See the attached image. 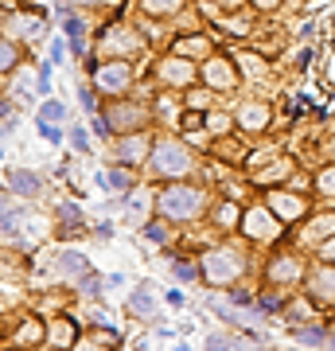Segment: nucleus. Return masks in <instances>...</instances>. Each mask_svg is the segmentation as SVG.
<instances>
[{"mask_svg": "<svg viewBox=\"0 0 335 351\" xmlns=\"http://www.w3.org/2000/svg\"><path fill=\"white\" fill-rule=\"evenodd\" d=\"M203 207H207V199H203V191L199 188H168L160 191V215L164 219H195V215H203Z\"/></svg>", "mask_w": 335, "mask_h": 351, "instance_id": "obj_1", "label": "nucleus"}, {"mask_svg": "<svg viewBox=\"0 0 335 351\" xmlns=\"http://www.w3.org/2000/svg\"><path fill=\"white\" fill-rule=\"evenodd\" d=\"M242 274V258H234L230 250H214L203 258V277L211 281V285H226V281H234Z\"/></svg>", "mask_w": 335, "mask_h": 351, "instance_id": "obj_2", "label": "nucleus"}, {"mask_svg": "<svg viewBox=\"0 0 335 351\" xmlns=\"http://www.w3.org/2000/svg\"><path fill=\"white\" fill-rule=\"evenodd\" d=\"M156 172L160 176H184L187 168H191V156H187L184 145H172V141H164V145H156Z\"/></svg>", "mask_w": 335, "mask_h": 351, "instance_id": "obj_3", "label": "nucleus"}, {"mask_svg": "<svg viewBox=\"0 0 335 351\" xmlns=\"http://www.w3.org/2000/svg\"><path fill=\"white\" fill-rule=\"evenodd\" d=\"M242 230H246L249 239H277V219L273 211H265V207H258V211H249L246 215V223H242Z\"/></svg>", "mask_w": 335, "mask_h": 351, "instance_id": "obj_4", "label": "nucleus"}, {"mask_svg": "<svg viewBox=\"0 0 335 351\" xmlns=\"http://www.w3.org/2000/svg\"><path fill=\"white\" fill-rule=\"evenodd\" d=\"M98 86L101 90H125L129 86V66L125 63H110L98 71Z\"/></svg>", "mask_w": 335, "mask_h": 351, "instance_id": "obj_5", "label": "nucleus"}, {"mask_svg": "<svg viewBox=\"0 0 335 351\" xmlns=\"http://www.w3.org/2000/svg\"><path fill=\"white\" fill-rule=\"evenodd\" d=\"M203 75H207L211 86H234V66L223 63V59H211V63L203 66Z\"/></svg>", "mask_w": 335, "mask_h": 351, "instance_id": "obj_6", "label": "nucleus"}, {"mask_svg": "<svg viewBox=\"0 0 335 351\" xmlns=\"http://www.w3.org/2000/svg\"><path fill=\"white\" fill-rule=\"evenodd\" d=\"M145 121V113L137 110V106H113L110 110V125L113 129H133V125H140Z\"/></svg>", "mask_w": 335, "mask_h": 351, "instance_id": "obj_7", "label": "nucleus"}, {"mask_svg": "<svg viewBox=\"0 0 335 351\" xmlns=\"http://www.w3.org/2000/svg\"><path fill=\"white\" fill-rule=\"evenodd\" d=\"M300 277V262L297 258H285V262L269 265V281H297Z\"/></svg>", "mask_w": 335, "mask_h": 351, "instance_id": "obj_8", "label": "nucleus"}, {"mask_svg": "<svg viewBox=\"0 0 335 351\" xmlns=\"http://www.w3.org/2000/svg\"><path fill=\"white\" fill-rule=\"evenodd\" d=\"M121 160L125 164H137L140 156H145V152H149V145H145V137H129V141H121Z\"/></svg>", "mask_w": 335, "mask_h": 351, "instance_id": "obj_9", "label": "nucleus"}, {"mask_svg": "<svg viewBox=\"0 0 335 351\" xmlns=\"http://www.w3.org/2000/svg\"><path fill=\"white\" fill-rule=\"evenodd\" d=\"M191 75H195V71H191L184 59H164V78H168V82H187Z\"/></svg>", "mask_w": 335, "mask_h": 351, "instance_id": "obj_10", "label": "nucleus"}, {"mask_svg": "<svg viewBox=\"0 0 335 351\" xmlns=\"http://www.w3.org/2000/svg\"><path fill=\"white\" fill-rule=\"evenodd\" d=\"M265 121H269V110H265V106H246V110H242V125L246 129H261Z\"/></svg>", "mask_w": 335, "mask_h": 351, "instance_id": "obj_11", "label": "nucleus"}, {"mask_svg": "<svg viewBox=\"0 0 335 351\" xmlns=\"http://www.w3.org/2000/svg\"><path fill=\"white\" fill-rule=\"evenodd\" d=\"M273 207H277L281 215H288V219H297V215L304 211V203L293 199V195H273Z\"/></svg>", "mask_w": 335, "mask_h": 351, "instance_id": "obj_12", "label": "nucleus"}, {"mask_svg": "<svg viewBox=\"0 0 335 351\" xmlns=\"http://www.w3.org/2000/svg\"><path fill=\"white\" fill-rule=\"evenodd\" d=\"M12 188H20L24 195H36V188H39V180L32 172H12Z\"/></svg>", "mask_w": 335, "mask_h": 351, "instance_id": "obj_13", "label": "nucleus"}, {"mask_svg": "<svg viewBox=\"0 0 335 351\" xmlns=\"http://www.w3.org/2000/svg\"><path fill=\"white\" fill-rule=\"evenodd\" d=\"M59 219H62V226H66V230H75V226H82V211H75L71 203H62V207H59Z\"/></svg>", "mask_w": 335, "mask_h": 351, "instance_id": "obj_14", "label": "nucleus"}, {"mask_svg": "<svg viewBox=\"0 0 335 351\" xmlns=\"http://www.w3.org/2000/svg\"><path fill=\"white\" fill-rule=\"evenodd\" d=\"M145 8H149L152 16H164V12H175L179 0H145Z\"/></svg>", "mask_w": 335, "mask_h": 351, "instance_id": "obj_15", "label": "nucleus"}, {"mask_svg": "<svg viewBox=\"0 0 335 351\" xmlns=\"http://www.w3.org/2000/svg\"><path fill=\"white\" fill-rule=\"evenodd\" d=\"M316 285H320V289H316L320 297H335V274H323L320 281H316Z\"/></svg>", "mask_w": 335, "mask_h": 351, "instance_id": "obj_16", "label": "nucleus"}, {"mask_svg": "<svg viewBox=\"0 0 335 351\" xmlns=\"http://www.w3.org/2000/svg\"><path fill=\"white\" fill-rule=\"evenodd\" d=\"M62 269H66V274H82L86 265H82V258H75V254H62Z\"/></svg>", "mask_w": 335, "mask_h": 351, "instance_id": "obj_17", "label": "nucleus"}, {"mask_svg": "<svg viewBox=\"0 0 335 351\" xmlns=\"http://www.w3.org/2000/svg\"><path fill=\"white\" fill-rule=\"evenodd\" d=\"M39 137H43V141H59L62 133L55 125H47V117H39Z\"/></svg>", "mask_w": 335, "mask_h": 351, "instance_id": "obj_18", "label": "nucleus"}, {"mask_svg": "<svg viewBox=\"0 0 335 351\" xmlns=\"http://www.w3.org/2000/svg\"><path fill=\"white\" fill-rule=\"evenodd\" d=\"M179 51H199V55H207V39H184Z\"/></svg>", "mask_w": 335, "mask_h": 351, "instance_id": "obj_19", "label": "nucleus"}, {"mask_svg": "<svg viewBox=\"0 0 335 351\" xmlns=\"http://www.w3.org/2000/svg\"><path fill=\"white\" fill-rule=\"evenodd\" d=\"M297 339L300 343H323L327 336H323V332H297Z\"/></svg>", "mask_w": 335, "mask_h": 351, "instance_id": "obj_20", "label": "nucleus"}, {"mask_svg": "<svg viewBox=\"0 0 335 351\" xmlns=\"http://www.w3.org/2000/svg\"><path fill=\"white\" fill-rule=\"evenodd\" d=\"M187 106H191V110H199V106H207V94H199V90H195V94H187Z\"/></svg>", "mask_w": 335, "mask_h": 351, "instance_id": "obj_21", "label": "nucleus"}, {"mask_svg": "<svg viewBox=\"0 0 335 351\" xmlns=\"http://www.w3.org/2000/svg\"><path fill=\"white\" fill-rule=\"evenodd\" d=\"M43 117H62V106L59 101H47V106H43Z\"/></svg>", "mask_w": 335, "mask_h": 351, "instance_id": "obj_22", "label": "nucleus"}, {"mask_svg": "<svg viewBox=\"0 0 335 351\" xmlns=\"http://www.w3.org/2000/svg\"><path fill=\"white\" fill-rule=\"evenodd\" d=\"M133 308H137V313H140V308H145V313H152V301H149V297H140V293H137V297H133Z\"/></svg>", "mask_w": 335, "mask_h": 351, "instance_id": "obj_23", "label": "nucleus"}, {"mask_svg": "<svg viewBox=\"0 0 335 351\" xmlns=\"http://www.w3.org/2000/svg\"><path fill=\"white\" fill-rule=\"evenodd\" d=\"M12 63H16V51L12 43H4V71H12Z\"/></svg>", "mask_w": 335, "mask_h": 351, "instance_id": "obj_24", "label": "nucleus"}, {"mask_svg": "<svg viewBox=\"0 0 335 351\" xmlns=\"http://www.w3.org/2000/svg\"><path fill=\"white\" fill-rule=\"evenodd\" d=\"M71 141H75L78 149H90V141H86V133H82V129H75V133H71Z\"/></svg>", "mask_w": 335, "mask_h": 351, "instance_id": "obj_25", "label": "nucleus"}, {"mask_svg": "<svg viewBox=\"0 0 335 351\" xmlns=\"http://www.w3.org/2000/svg\"><path fill=\"white\" fill-rule=\"evenodd\" d=\"M320 254H323V262H335V239H332V242H323V250H320Z\"/></svg>", "mask_w": 335, "mask_h": 351, "instance_id": "obj_26", "label": "nucleus"}, {"mask_svg": "<svg viewBox=\"0 0 335 351\" xmlns=\"http://www.w3.org/2000/svg\"><path fill=\"white\" fill-rule=\"evenodd\" d=\"M320 188H323V191L335 188V172H323V176H320Z\"/></svg>", "mask_w": 335, "mask_h": 351, "instance_id": "obj_27", "label": "nucleus"}, {"mask_svg": "<svg viewBox=\"0 0 335 351\" xmlns=\"http://www.w3.org/2000/svg\"><path fill=\"white\" fill-rule=\"evenodd\" d=\"M253 4H261V8H273V4H281V0H253Z\"/></svg>", "mask_w": 335, "mask_h": 351, "instance_id": "obj_28", "label": "nucleus"}, {"mask_svg": "<svg viewBox=\"0 0 335 351\" xmlns=\"http://www.w3.org/2000/svg\"><path fill=\"white\" fill-rule=\"evenodd\" d=\"M223 4H226V8H234V4H238V0H223Z\"/></svg>", "mask_w": 335, "mask_h": 351, "instance_id": "obj_29", "label": "nucleus"}]
</instances>
